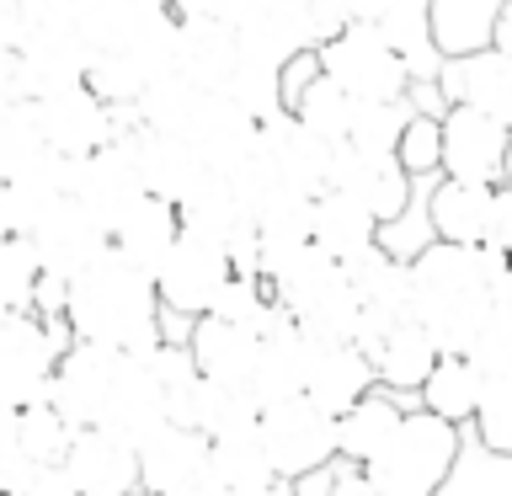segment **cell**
Listing matches in <instances>:
<instances>
[{
	"label": "cell",
	"mask_w": 512,
	"mask_h": 496,
	"mask_svg": "<svg viewBox=\"0 0 512 496\" xmlns=\"http://www.w3.org/2000/svg\"><path fill=\"white\" fill-rule=\"evenodd\" d=\"M70 331L75 342H96L128 358L155 352L166 342V304H160L155 272L134 267L123 251H107L70 283Z\"/></svg>",
	"instance_id": "obj_2"
},
{
	"label": "cell",
	"mask_w": 512,
	"mask_h": 496,
	"mask_svg": "<svg viewBox=\"0 0 512 496\" xmlns=\"http://www.w3.org/2000/svg\"><path fill=\"white\" fill-rule=\"evenodd\" d=\"M27 240H32V251H38L48 278H64V283H75L80 272H91L112 251V230L91 214V208H80L75 198L59 203Z\"/></svg>",
	"instance_id": "obj_13"
},
{
	"label": "cell",
	"mask_w": 512,
	"mask_h": 496,
	"mask_svg": "<svg viewBox=\"0 0 512 496\" xmlns=\"http://www.w3.org/2000/svg\"><path fill=\"white\" fill-rule=\"evenodd\" d=\"M512 0H432V22H438L443 54H475L496 43V22Z\"/></svg>",
	"instance_id": "obj_37"
},
{
	"label": "cell",
	"mask_w": 512,
	"mask_h": 496,
	"mask_svg": "<svg viewBox=\"0 0 512 496\" xmlns=\"http://www.w3.org/2000/svg\"><path fill=\"white\" fill-rule=\"evenodd\" d=\"M38 283H43V262H38V251H32V240L6 235L0 240V304H6V315L32 310Z\"/></svg>",
	"instance_id": "obj_46"
},
{
	"label": "cell",
	"mask_w": 512,
	"mask_h": 496,
	"mask_svg": "<svg viewBox=\"0 0 512 496\" xmlns=\"http://www.w3.org/2000/svg\"><path fill=\"white\" fill-rule=\"evenodd\" d=\"M240 496H299L294 480H278V486H267V491H240Z\"/></svg>",
	"instance_id": "obj_58"
},
{
	"label": "cell",
	"mask_w": 512,
	"mask_h": 496,
	"mask_svg": "<svg viewBox=\"0 0 512 496\" xmlns=\"http://www.w3.org/2000/svg\"><path fill=\"white\" fill-rule=\"evenodd\" d=\"M16 54H22L27 102L54 96V91H70V86H86V80H91V64H96V48L86 43V32H80L75 22L32 27L27 43L16 48Z\"/></svg>",
	"instance_id": "obj_12"
},
{
	"label": "cell",
	"mask_w": 512,
	"mask_h": 496,
	"mask_svg": "<svg viewBox=\"0 0 512 496\" xmlns=\"http://www.w3.org/2000/svg\"><path fill=\"white\" fill-rule=\"evenodd\" d=\"M134 496H155V491H144V486H139V491H134Z\"/></svg>",
	"instance_id": "obj_60"
},
{
	"label": "cell",
	"mask_w": 512,
	"mask_h": 496,
	"mask_svg": "<svg viewBox=\"0 0 512 496\" xmlns=\"http://www.w3.org/2000/svg\"><path fill=\"white\" fill-rule=\"evenodd\" d=\"M496 203H502V187L443 176V182L432 187V224H438V240H448V246H486L491 224H496Z\"/></svg>",
	"instance_id": "obj_26"
},
{
	"label": "cell",
	"mask_w": 512,
	"mask_h": 496,
	"mask_svg": "<svg viewBox=\"0 0 512 496\" xmlns=\"http://www.w3.org/2000/svg\"><path fill=\"white\" fill-rule=\"evenodd\" d=\"M374 390H379V368L363 347L342 342V347H320L315 352V374H310V400L315 406H326L331 416H347Z\"/></svg>",
	"instance_id": "obj_32"
},
{
	"label": "cell",
	"mask_w": 512,
	"mask_h": 496,
	"mask_svg": "<svg viewBox=\"0 0 512 496\" xmlns=\"http://www.w3.org/2000/svg\"><path fill=\"white\" fill-rule=\"evenodd\" d=\"M70 347H75L70 320H43L32 310L0 320V400H6V416L48 400V384H54L59 358Z\"/></svg>",
	"instance_id": "obj_3"
},
{
	"label": "cell",
	"mask_w": 512,
	"mask_h": 496,
	"mask_svg": "<svg viewBox=\"0 0 512 496\" xmlns=\"http://www.w3.org/2000/svg\"><path fill=\"white\" fill-rule=\"evenodd\" d=\"M336 427H342V416L315 406L310 395L262 411V438H267V454H272L283 480H304V475H315V470H326V464L342 459Z\"/></svg>",
	"instance_id": "obj_6"
},
{
	"label": "cell",
	"mask_w": 512,
	"mask_h": 496,
	"mask_svg": "<svg viewBox=\"0 0 512 496\" xmlns=\"http://www.w3.org/2000/svg\"><path fill=\"white\" fill-rule=\"evenodd\" d=\"M278 464L267 454L262 427L230 432V438H214V486L219 496H240V491H267L278 486Z\"/></svg>",
	"instance_id": "obj_35"
},
{
	"label": "cell",
	"mask_w": 512,
	"mask_h": 496,
	"mask_svg": "<svg viewBox=\"0 0 512 496\" xmlns=\"http://www.w3.org/2000/svg\"><path fill=\"white\" fill-rule=\"evenodd\" d=\"M294 486H299V496H336V464H326V470L294 480Z\"/></svg>",
	"instance_id": "obj_55"
},
{
	"label": "cell",
	"mask_w": 512,
	"mask_h": 496,
	"mask_svg": "<svg viewBox=\"0 0 512 496\" xmlns=\"http://www.w3.org/2000/svg\"><path fill=\"white\" fill-rule=\"evenodd\" d=\"M128 352H112V347H96V342H75L70 352L59 358V374L48 384V400L54 411L70 416V427H96L107 411V395L118 384V368H123Z\"/></svg>",
	"instance_id": "obj_14"
},
{
	"label": "cell",
	"mask_w": 512,
	"mask_h": 496,
	"mask_svg": "<svg viewBox=\"0 0 512 496\" xmlns=\"http://www.w3.org/2000/svg\"><path fill=\"white\" fill-rule=\"evenodd\" d=\"M182 230L208 235V240H219V246L230 251L246 230H256V224L246 219V208H240L235 187H230V176H214V182H208L198 198L182 203Z\"/></svg>",
	"instance_id": "obj_39"
},
{
	"label": "cell",
	"mask_w": 512,
	"mask_h": 496,
	"mask_svg": "<svg viewBox=\"0 0 512 496\" xmlns=\"http://www.w3.org/2000/svg\"><path fill=\"white\" fill-rule=\"evenodd\" d=\"M347 6H352V22L379 27V16H384V6H390V0H347Z\"/></svg>",
	"instance_id": "obj_56"
},
{
	"label": "cell",
	"mask_w": 512,
	"mask_h": 496,
	"mask_svg": "<svg viewBox=\"0 0 512 496\" xmlns=\"http://www.w3.org/2000/svg\"><path fill=\"white\" fill-rule=\"evenodd\" d=\"M379 230H384L379 214L363 198H352V192L331 187V192H320V198H315V246H326L342 267L358 262L363 251H374Z\"/></svg>",
	"instance_id": "obj_31"
},
{
	"label": "cell",
	"mask_w": 512,
	"mask_h": 496,
	"mask_svg": "<svg viewBox=\"0 0 512 496\" xmlns=\"http://www.w3.org/2000/svg\"><path fill=\"white\" fill-rule=\"evenodd\" d=\"M320 64H326V75L352 96V102H406V91H411L406 59H400L395 48L384 43V32L368 27V22H352L342 38L320 43Z\"/></svg>",
	"instance_id": "obj_5"
},
{
	"label": "cell",
	"mask_w": 512,
	"mask_h": 496,
	"mask_svg": "<svg viewBox=\"0 0 512 496\" xmlns=\"http://www.w3.org/2000/svg\"><path fill=\"white\" fill-rule=\"evenodd\" d=\"M347 283L352 294L363 299V310L384 320V326H406V320H416V304H411V267L395 262L384 246L363 251L358 262H347Z\"/></svg>",
	"instance_id": "obj_28"
},
{
	"label": "cell",
	"mask_w": 512,
	"mask_h": 496,
	"mask_svg": "<svg viewBox=\"0 0 512 496\" xmlns=\"http://www.w3.org/2000/svg\"><path fill=\"white\" fill-rule=\"evenodd\" d=\"M502 208H507V214H512V176H507V182H502Z\"/></svg>",
	"instance_id": "obj_59"
},
{
	"label": "cell",
	"mask_w": 512,
	"mask_h": 496,
	"mask_svg": "<svg viewBox=\"0 0 512 496\" xmlns=\"http://www.w3.org/2000/svg\"><path fill=\"white\" fill-rule=\"evenodd\" d=\"M336 496H384L374 486V475L358 470V464H347V459H336Z\"/></svg>",
	"instance_id": "obj_54"
},
{
	"label": "cell",
	"mask_w": 512,
	"mask_h": 496,
	"mask_svg": "<svg viewBox=\"0 0 512 496\" xmlns=\"http://www.w3.org/2000/svg\"><path fill=\"white\" fill-rule=\"evenodd\" d=\"M363 315H368L363 299L352 294V283H342L331 299H320L310 315H299V326H304V336H310V342H320V347H342V342L358 347Z\"/></svg>",
	"instance_id": "obj_45"
},
{
	"label": "cell",
	"mask_w": 512,
	"mask_h": 496,
	"mask_svg": "<svg viewBox=\"0 0 512 496\" xmlns=\"http://www.w3.org/2000/svg\"><path fill=\"white\" fill-rule=\"evenodd\" d=\"M86 86L102 96L107 107H139V102H144V91H150L155 80L144 75V64H139L134 54H96Z\"/></svg>",
	"instance_id": "obj_47"
},
{
	"label": "cell",
	"mask_w": 512,
	"mask_h": 496,
	"mask_svg": "<svg viewBox=\"0 0 512 496\" xmlns=\"http://www.w3.org/2000/svg\"><path fill=\"white\" fill-rule=\"evenodd\" d=\"M475 432L486 448H496V454H512V379H491L486 406L475 416Z\"/></svg>",
	"instance_id": "obj_50"
},
{
	"label": "cell",
	"mask_w": 512,
	"mask_h": 496,
	"mask_svg": "<svg viewBox=\"0 0 512 496\" xmlns=\"http://www.w3.org/2000/svg\"><path fill=\"white\" fill-rule=\"evenodd\" d=\"M443 363V347L422 320H406L384 336V347L374 352V368H379V384L390 395H406V400H422L432 368Z\"/></svg>",
	"instance_id": "obj_29"
},
{
	"label": "cell",
	"mask_w": 512,
	"mask_h": 496,
	"mask_svg": "<svg viewBox=\"0 0 512 496\" xmlns=\"http://www.w3.org/2000/svg\"><path fill=\"white\" fill-rule=\"evenodd\" d=\"M491 48H502V54L512 59V6L502 11V22H496V43H491Z\"/></svg>",
	"instance_id": "obj_57"
},
{
	"label": "cell",
	"mask_w": 512,
	"mask_h": 496,
	"mask_svg": "<svg viewBox=\"0 0 512 496\" xmlns=\"http://www.w3.org/2000/svg\"><path fill=\"white\" fill-rule=\"evenodd\" d=\"M22 496H80V491H75V480H70L64 464H48V470H32Z\"/></svg>",
	"instance_id": "obj_53"
},
{
	"label": "cell",
	"mask_w": 512,
	"mask_h": 496,
	"mask_svg": "<svg viewBox=\"0 0 512 496\" xmlns=\"http://www.w3.org/2000/svg\"><path fill=\"white\" fill-rule=\"evenodd\" d=\"M240 64H246V43H240V27L214 22V16H182V59H176V75L192 80L198 91H230Z\"/></svg>",
	"instance_id": "obj_20"
},
{
	"label": "cell",
	"mask_w": 512,
	"mask_h": 496,
	"mask_svg": "<svg viewBox=\"0 0 512 496\" xmlns=\"http://www.w3.org/2000/svg\"><path fill=\"white\" fill-rule=\"evenodd\" d=\"M438 496H512V454H496L475 427H464V448Z\"/></svg>",
	"instance_id": "obj_38"
},
{
	"label": "cell",
	"mask_w": 512,
	"mask_h": 496,
	"mask_svg": "<svg viewBox=\"0 0 512 496\" xmlns=\"http://www.w3.org/2000/svg\"><path fill=\"white\" fill-rule=\"evenodd\" d=\"M267 283H272V299L299 320V315H310L320 299H331L336 288L347 283V267L336 262L326 246H315V240H310V246H299L294 256H283V262L267 272Z\"/></svg>",
	"instance_id": "obj_27"
},
{
	"label": "cell",
	"mask_w": 512,
	"mask_h": 496,
	"mask_svg": "<svg viewBox=\"0 0 512 496\" xmlns=\"http://www.w3.org/2000/svg\"><path fill=\"white\" fill-rule=\"evenodd\" d=\"M32 118H38L48 150H59L70 160H86V155L107 150V144L118 139V118H112V107L91 86L38 96V102H32Z\"/></svg>",
	"instance_id": "obj_10"
},
{
	"label": "cell",
	"mask_w": 512,
	"mask_h": 496,
	"mask_svg": "<svg viewBox=\"0 0 512 496\" xmlns=\"http://www.w3.org/2000/svg\"><path fill=\"white\" fill-rule=\"evenodd\" d=\"M379 32L384 43L406 59L411 80H438L443 75V43H438V22H432V0H390L379 16Z\"/></svg>",
	"instance_id": "obj_30"
},
{
	"label": "cell",
	"mask_w": 512,
	"mask_h": 496,
	"mask_svg": "<svg viewBox=\"0 0 512 496\" xmlns=\"http://www.w3.org/2000/svg\"><path fill=\"white\" fill-rule=\"evenodd\" d=\"M102 432H112V438H123V443H155L160 432L171 427V400H166V384H160L150 374V363L144 358H123L118 368V384H112V395H107V411H102V422H96Z\"/></svg>",
	"instance_id": "obj_15"
},
{
	"label": "cell",
	"mask_w": 512,
	"mask_h": 496,
	"mask_svg": "<svg viewBox=\"0 0 512 496\" xmlns=\"http://www.w3.org/2000/svg\"><path fill=\"white\" fill-rule=\"evenodd\" d=\"M64 470H70L80 496H134L144 486L139 448L112 438L102 427L75 432V448H70V459H64Z\"/></svg>",
	"instance_id": "obj_18"
},
{
	"label": "cell",
	"mask_w": 512,
	"mask_h": 496,
	"mask_svg": "<svg viewBox=\"0 0 512 496\" xmlns=\"http://www.w3.org/2000/svg\"><path fill=\"white\" fill-rule=\"evenodd\" d=\"M144 491L155 496H219L214 486V438L192 427H166L155 443L139 448Z\"/></svg>",
	"instance_id": "obj_11"
},
{
	"label": "cell",
	"mask_w": 512,
	"mask_h": 496,
	"mask_svg": "<svg viewBox=\"0 0 512 496\" xmlns=\"http://www.w3.org/2000/svg\"><path fill=\"white\" fill-rule=\"evenodd\" d=\"M438 182H443V176H438ZM438 182H416V198L406 203V214L390 219L379 230V246L390 251L395 262L411 267V262H422V256L438 246V224H432V187H438Z\"/></svg>",
	"instance_id": "obj_41"
},
{
	"label": "cell",
	"mask_w": 512,
	"mask_h": 496,
	"mask_svg": "<svg viewBox=\"0 0 512 496\" xmlns=\"http://www.w3.org/2000/svg\"><path fill=\"white\" fill-rule=\"evenodd\" d=\"M411 304L443 352L470 358L496 310L512 304V256L496 246H448V240H438L422 262H411Z\"/></svg>",
	"instance_id": "obj_1"
},
{
	"label": "cell",
	"mask_w": 512,
	"mask_h": 496,
	"mask_svg": "<svg viewBox=\"0 0 512 496\" xmlns=\"http://www.w3.org/2000/svg\"><path fill=\"white\" fill-rule=\"evenodd\" d=\"M320 75H326V64H320V48H310V54H299L294 64H288V70H283V96H288V112H294V102H299V96L315 86Z\"/></svg>",
	"instance_id": "obj_51"
},
{
	"label": "cell",
	"mask_w": 512,
	"mask_h": 496,
	"mask_svg": "<svg viewBox=\"0 0 512 496\" xmlns=\"http://www.w3.org/2000/svg\"><path fill=\"white\" fill-rule=\"evenodd\" d=\"M400 166H406L416 182H438L443 176V118H422V112H416L406 139H400Z\"/></svg>",
	"instance_id": "obj_49"
},
{
	"label": "cell",
	"mask_w": 512,
	"mask_h": 496,
	"mask_svg": "<svg viewBox=\"0 0 512 496\" xmlns=\"http://www.w3.org/2000/svg\"><path fill=\"white\" fill-rule=\"evenodd\" d=\"M411 102H363L358 107V123H352V150L358 155H374V160H395L400 155V139L411 128Z\"/></svg>",
	"instance_id": "obj_42"
},
{
	"label": "cell",
	"mask_w": 512,
	"mask_h": 496,
	"mask_svg": "<svg viewBox=\"0 0 512 496\" xmlns=\"http://www.w3.org/2000/svg\"><path fill=\"white\" fill-rule=\"evenodd\" d=\"M176 240H182V208L166 203V198H144L134 214L118 224L112 251H123L128 262L144 267V272H160V262L176 251Z\"/></svg>",
	"instance_id": "obj_33"
},
{
	"label": "cell",
	"mask_w": 512,
	"mask_h": 496,
	"mask_svg": "<svg viewBox=\"0 0 512 496\" xmlns=\"http://www.w3.org/2000/svg\"><path fill=\"white\" fill-rule=\"evenodd\" d=\"M139 166H144V182H150V198H166L176 208L192 203L219 176V171H208V160L198 155V144H192V139L155 134V128H144V134H139Z\"/></svg>",
	"instance_id": "obj_23"
},
{
	"label": "cell",
	"mask_w": 512,
	"mask_h": 496,
	"mask_svg": "<svg viewBox=\"0 0 512 496\" xmlns=\"http://www.w3.org/2000/svg\"><path fill=\"white\" fill-rule=\"evenodd\" d=\"M315 352H320V342L304 336V326L294 315H283L278 326L262 336V363H256V379H251V400L262 411H272V406H288V400L310 395Z\"/></svg>",
	"instance_id": "obj_16"
},
{
	"label": "cell",
	"mask_w": 512,
	"mask_h": 496,
	"mask_svg": "<svg viewBox=\"0 0 512 496\" xmlns=\"http://www.w3.org/2000/svg\"><path fill=\"white\" fill-rule=\"evenodd\" d=\"M406 102H411V112H422V118H448V112H454V102L443 96L438 80H411Z\"/></svg>",
	"instance_id": "obj_52"
},
{
	"label": "cell",
	"mask_w": 512,
	"mask_h": 496,
	"mask_svg": "<svg viewBox=\"0 0 512 496\" xmlns=\"http://www.w3.org/2000/svg\"><path fill=\"white\" fill-rule=\"evenodd\" d=\"M262 144H267V155L278 160V171L288 176V187H294V192H304V198L331 192V155H336V144L310 134L294 112H278L272 123H262Z\"/></svg>",
	"instance_id": "obj_25"
},
{
	"label": "cell",
	"mask_w": 512,
	"mask_h": 496,
	"mask_svg": "<svg viewBox=\"0 0 512 496\" xmlns=\"http://www.w3.org/2000/svg\"><path fill=\"white\" fill-rule=\"evenodd\" d=\"M443 176L502 187L512 176V128L486 112L454 107L443 118Z\"/></svg>",
	"instance_id": "obj_9"
},
{
	"label": "cell",
	"mask_w": 512,
	"mask_h": 496,
	"mask_svg": "<svg viewBox=\"0 0 512 496\" xmlns=\"http://www.w3.org/2000/svg\"><path fill=\"white\" fill-rule=\"evenodd\" d=\"M230 278H235L230 251H224L219 240H208V235L182 230L176 251L155 272V288H160V304H166L171 315L203 320L219 304V294H224V283H230Z\"/></svg>",
	"instance_id": "obj_7"
},
{
	"label": "cell",
	"mask_w": 512,
	"mask_h": 496,
	"mask_svg": "<svg viewBox=\"0 0 512 496\" xmlns=\"http://www.w3.org/2000/svg\"><path fill=\"white\" fill-rule=\"evenodd\" d=\"M331 187L363 198L379 214V224L400 219V214H406V203L416 198V176L400 166V155L395 160H374V155H358L352 144H336V155H331Z\"/></svg>",
	"instance_id": "obj_21"
},
{
	"label": "cell",
	"mask_w": 512,
	"mask_h": 496,
	"mask_svg": "<svg viewBox=\"0 0 512 496\" xmlns=\"http://www.w3.org/2000/svg\"><path fill=\"white\" fill-rule=\"evenodd\" d=\"M443 96L454 107L486 112V118L512 128V59L502 48H475V54H454L438 75Z\"/></svg>",
	"instance_id": "obj_19"
},
{
	"label": "cell",
	"mask_w": 512,
	"mask_h": 496,
	"mask_svg": "<svg viewBox=\"0 0 512 496\" xmlns=\"http://www.w3.org/2000/svg\"><path fill=\"white\" fill-rule=\"evenodd\" d=\"M358 107L363 102H352V96L336 86L331 75H320L315 86L294 102V118L310 128V134H320L326 144H347L352 139V123H358Z\"/></svg>",
	"instance_id": "obj_40"
},
{
	"label": "cell",
	"mask_w": 512,
	"mask_h": 496,
	"mask_svg": "<svg viewBox=\"0 0 512 496\" xmlns=\"http://www.w3.org/2000/svg\"><path fill=\"white\" fill-rule=\"evenodd\" d=\"M187 139L198 144V155L208 160V171L235 176L256 155V144H262V123H256L230 91H214V96H203V107H198V118H192Z\"/></svg>",
	"instance_id": "obj_17"
},
{
	"label": "cell",
	"mask_w": 512,
	"mask_h": 496,
	"mask_svg": "<svg viewBox=\"0 0 512 496\" xmlns=\"http://www.w3.org/2000/svg\"><path fill=\"white\" fill-rule=\"evenodd\" d=\"M230 96H235V102L251 112L256 123H272L278 112H288V96H283V70H278V64H262V59H246V64H240V75H235Z\"/></svg>",
	"instance_id": "obj_48"
},
{
	"label": "cell",
	"mask_w": 512,
	"mask_h": 496,
	"mask_svg": "<svg viewBox=\"0 0 512 496\" xmlns=\"http://www.w3.org/2000/svg\"><path fill=\"white\" fill-rule=\"evenodd\" d=\"M459 448H464V427L443 422L427 406H416L406 416V427H400L395 448L368 475H374V486L384 496H438L448 470H454V459H459Z\"/></svg>",
	"instance_id": "obj_4"
},
{
	"label": "cell",
	"mask_w": 512,
	"mask_h": 496,
	"mask_svg": "<svg viewBox=\"0 0 512 496\" xmlns=\"http://www.w3.org/2000/svg\"><path fill=\"white\" fill-rule=\"evenodd\" d=\"M75 432L70 416L54 411V400H38L27 411H11V448L22 454L32 470H48V464H64L75 448Z\"/></svg>",
	"instance_id": "obj_36"
},
{
	"label": "cell",
	"mask_w": 512,
	"mask_h": 496,
	"mask_svg": "<svg viewBox=\"0 0 512 496\" xmlns=\"http://www.w3.org/2000/svg\"><path fill=\"white\" fill-rule=\"evenodd\" d=\"M43 155H48V139L38 118H32V102H11L6 118H0V182H16Z\"/></svg>",
	"instance_id": "obj_44"
},
{
	"label": "cell",
	"mask_w": 512,
	"mask_h": 496,
	"mask_svg": "<svg viewBox=\"0 0 512 496\" xmlns=\"http://www.w3.org/2000/svg\"><path fill=\"white\" fill-rule=\"evenodd\" d=\"M486 390H491V379H486V368H480L475 358L443 352V363L432 368V379L422 390V406L438 411L443 422H454V427H475L480 406H486Z\"/></svg>",
	"instance_id": "obj_34"
},
{
	"label": "cell",
	"mask_w": 512,
	"mask_h": 496,
	"mask_svg": "<svg viewBox=\"0 0 512 496\" xmlns=\"http://www.w3.org/2000/svg\"><path fill=\"white\" fill-rule=\"evenodd\" d=\"M192 358H198V374L224 384V390H246L251 395V379H256V363H262V336L235 326V320H219V315H203L192 326Z\"/></svg>",
	"instance_id": "obj_22"
},
{
	"label": "cell",
	"mask_w": 512,
	"mask_h": 496,
	"mask_svg": "<svg viewBox=\"0 0 512 496\" xmlns=\"http://www.w3.org/2000/svg\"><path fill=\"white\" fill-rule=\"evenodd\" d=\"M139 134L112 139L107 150H96L75 166V203L91 208L112 235H118V224L150 198V182H144V166H139Z\"/></svg>",
	"instance_id": "obj_8"
},
{
	"label": "cell",
	"mask_w": 512,
	"mask_h": 496,
	"mask_svg": "<svg viewBox=\"0 0 512 496\" xmlns=\"http://www.w3.org/2000/svg\"><path fill=\"white\" fill-rule=\"evenodd\" d=\"M203 96H208V91H198V86H192V80H182V75L155 80V86L144 91V102H139L144 128H155V134H182V139H187V128H192V118H198Z\"/></svg>",
	"instance_id": "obj_43"
},
{
	"label": "cell",
	"mask_w": 512,
	"mask_h": 496,
	"mask_svg": "<svg viewBox=\"0 0 512 496\" xmlns=\"http://www.w3.org/2000/svg\"><path fill=\"white\" fill-rule=\"evenodd\" d=\"M422 406V400H406V395H390L379 384L368 400H358L347 416H342V427H336V438H342V459L347 464H358V470H374V464L395 448L400 438V427H406V416Z\"/></svg>",
	"instance_id": "obj_24"
}]
</instances>
